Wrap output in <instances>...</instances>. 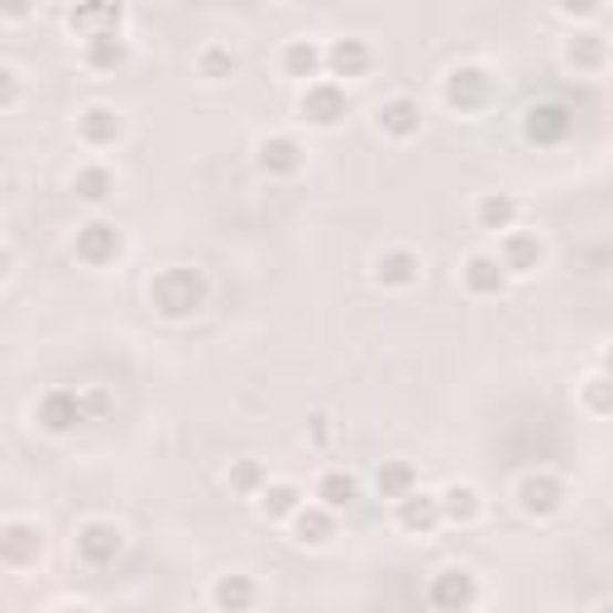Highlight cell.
I'll list each match as a JSON object with an SVG mask.
<instances>
[{
    "mask_svg": "<svg viewBox=\"0 0 613 613\" xmlns=\"http://www.w3.org/2000/svg\"><path fill=\"white\" fill-rule=\"evenodd\" d=\"M207 298H211L207 273H201V269H187V264H173V269H164V273H154V283H149L154 312L168 316V321L197 316L201 306H207Z\"/></svg>",
    "mask_w": 613,
    "mask_h": 613,
    "instance_id": "6da1fadb",
    "label": "cell"
},
{
    "mask_svg": "<svg viewBox=\"0 0 613 613\" xmlns=\"http://www.w3.org/2000/svg\"><path fill=\"white\" fill-rule=\"evenodd\" d=\"M441 92H446V106L450 111L475 115V111H485L489 101H493V77H489V67L465 63V67H450V77H446Z\"/></svg>",
    "mask_w": 613,
    "mask_h": 613,
    "instance_id": "7a4b0ae2",
    "label": "cell"
},
{
    "mask_svg": "<svg viewBox=\"0 0 613 613\" xmlns=\"http://www.w3.org/2000/svg\"><path fill=\"white\" fill-rule=\"evenodd\" d=\"M34 417H39V427H43V432L67 436V432H77L82 422H92V407H86L82 393H72V388H53V393H43V398H39Z\"/></svg>",
    "mask_w": 613,
    "mask_h": 613,
    "instance_id": "3957f363",
    "label": "cell"
},
{
    "mask_svg": "<svg viewBox=\"0 0 613 613\" xmlns=\"http://www.w3.org/2000/svg\"><path fill=\"white\" fill-rule=\"evenodd\" d=\"M43 557V528L29 518H14L0 528V565H10V571H29V565H39Z\"/></svg>",
    "mask_w": 613,
    "mask_h": 613,
    "instance_id": "277c9868",
    "label": "cell"
},
{
    "mask_svg": "<svg viewBox=\"0 0 613 613\" xmlns=\"http://www.w3.org/2000/svg\"><path fill=\"white\" fill-rule=\"evenodd\" d=\"M345 86L341 82H306V92H302V121H312L321 129H331V125H341L345 121Z\"/></svg>",
    "mask_w": 613,
    "mask_h": 613,
    "instance_id": "5b68a950",
    "label": "cell"
},
{
    "mask_svg": "<svg viewBox=\"0 0 613 613\" xmlns=\"http://www.w3.org/2000/svg\"><path fill=\"white\" fill-rule=\"evenodd\" d=\"M121 230L106 226V221H92V226H82L77 230V240H72V254L82 259V264H92V269H106L121 259Z\"/></svg>",
    "mask_w": 613,
    "mask_h": 613,
    "instance_id": "8992f818",
    "label": "cell"
},
{
    "mask_svg": "<svg viewBox=\"0 0 613 613\" xmlns=\"http://www.w3.org/2000/svg\"><path fill=\"white\" fill-rule=\"evenodd\" d=\"M121 547H125V532L115 528V522L92 518V522H82V528H77V557L86 565H111L115 557H121Z\"/></svg>",
    "mask_w": 613,
    "mask_h": 613,
    "instance_id": "52a82bcc",
    "label": "cell"
},
{
    "mask_svg": "<svg viewBox=\"0 0 613 613\" xmlns=\"http://www.w3.org/2000/svg\"><path fill=\"white\" fill-rule=\"evenodd\" d=\"M479 600V585L470 571H460V565H450V571L432 575V590H427V604L432 609H470Z\"/></svg>",
    "mask_w": 613,
    "mask_h": 613,
    "instance_id": "ba28073f",
    "label": "cell"
},
{
    "mask_svg": "<svg viewBox=\"0 0 613 613\" xmlns=\"http://www.w3.org/2000/svg\"><path fill=\"white\" fill-rule=\"evenodd\" d=\"M561 503H565V489H561V479H551V475H528L518 485V508L528 518H551Z\"/></svg>",
    "mask_w": 613,
    "mask_h": 613,
    "instance_id": "9c48e42d",
    "label": "cell"
},
{
    "mask_svg": "<svg viewBox=\"0 0 613 613\" xmlns=\"http://www.w3.org/2000/svg\"><path fill=\"white\" fill-rule=\"evenodd\" d=\"M542 240L532 236V230H503V240H499V264L508 273H532V269H542Z\"/></svg>",
    "mask_w": 613,
    "mask_h": 613,
    "instance_id": "30bf717a",
    "label": "cell"
},
{
    "mask_svg": "<svg viewBox=\"0 0 613 613\" xmlns=\"http://www.w3.org/2000/svg\"><path fill=\"white\" fill-rule=\"evenodd\" d=\"M321 63L331 67V77H364L374 67V53L364 39H335L331 49H321Z\"/></svg>",
    "mask_w": 613,
    "mask_h": 613,
    "instance_id": "8fae6325",
    "label": "cell"
},
{
    "mask_svg": "<svg viewBox=\"0 0 613 613\" xmlns=\"http://www.w3.org/2000/svg\"><path fill=\"white\" fill-rule=\"evenodd\" d=\"M306 164V154H302V144L298 139H288V135H269V139H259V168L269 173V178H293V173Z\"/></svg>",
    "mask_w": 613,
    "mask_h": 613,
    "instance_id": "7c38bea8",
    "label": "cell"
},
{
    "mask_svg": "<svg viewBox=\"0 0 613 613\" xmlns=\"http://www.w3.org/2000/svg\"><path fill=\"white\" fill-rule=\"evenodd\" d=\"M460 283L470 288L475 298H493V293H503L508 269L499 264V254H470V259L460 264Z\"/></svg>",
    "mask_w": 613,
    "mask_h": 613,
    "instance_id": "4fadbf2b",
    "label": "cell"
},
{
    "mask_svg": "<svg viewBox=\"0 0 613 613\" xmlns=\"http://www.w3.org/2000/svg\"><path fill=\"white\" fill-rule=\"evenodd\" d=\"M522 129H528V139H532V144H561L565 135H571V111L557 106V101H542V106H532V111H528Z\"/></svg>",
    "mask_w": 613,
    "mask_h": 613,
    "instance_id": "5bb4252c",
    "label": "cell"
},
{
    "mask_svg": "<svg viewBox=\"0 0 613 613\" xmlns=\"http://www.w3.org/2000/svg\"><path fill=\"white\" fill-rule=\"evenodd\" d=\"M436 522H441V503H436V493H417V489H407L403 499H398V528L403 532H417V537H427Z\"/></svg>",
    "mask_w": 613,
    "mask_h": 613,
    "instance_id": "9a60e30c",
    "label": "cell"
},
{
    "mask_svg": "<svg viewBox=\"0 0 613 613\" xmlns=\"http://www.w3.org/2000/svg\"><path fill=\"white\" fill-rule=\"evenodd\" d=\"M293 537L302 547H326L331 537H335V513L331 508H321V503H298L293 508Z\"/></svg>",
    "mask_w": 613,
    "mask_h": 613,
    "instance_id": "2e32d148",
    "label": "cell"
},
{
    "mask_svg": "<svg viewBox=\"0 0 613 613\" xmlns=\"http://www.w3.org/2000/svg\"><path fill=\"white\" fill-rule=\"evenodd\" d=\"M374 279L384 288H413L422 279V259L413 250H384L374 259Z\"/></svg>",
    "mask_w": 613,
    "mask_h": 613,
    "instance_id": "e0dca14e",
    "label": "cell"
},
{
    "mask_svg": "<svg viewBox=\"0 0 613 613\" xmlns=\"http://www.w3.org/2000/svg\"><path fill=\"white\" fill-rule=\"evenodd\" d=\"M378 129L393 139H413L417 129H422V106L417 101H407V96H393L378 106Z\"/></svg>",
    "mask_w": 613,
    "mask_h": 613,
    "instance_id": "ac0fdd59",
    "label": "cell"
},
{
    "mask_svg": "<svg viewBox=\"0 0 613 613\" xmlns=\"http://www.w3.org/2000/svg\"><path fill=\"white\" fill-rule=\"evenodd\" d=\"M77 135L92 144V149H106V144L121 139V115H115L111 106H86L77 115Z\"/></svg>",
    "mask_w": 613,
    "mask_h": 613,
    "instance_id": "d6986e66",
    "label": "cell"
},
{
    "mask_svg": "<svg viewBox=\"0 0 613 613\" xmlns=\"http://www.w3.org/2000/svg\"><path fill=\"white\" fill-rule=\"evenodd\" d=\"M475 221H479V230H493V236H503V230H513V226H518V201L508 197V193H489V197H479Z\"/></svg>",
    "mask_w": 613,
    "mask_h": 613,
    "instance_id": "ffe728a7",
    "label": "cell"
},
{
    "mask_svg": "<svg viewBox=\"0 0 613 613\" xmlns=\"http://www.w3.org/2000/svg\"><path fill=\"white\" fill-rule=\"evenodd\" d=\"M355 499H360V479L350 470H326V475H321V485H316V503L321 508L341 513V508H350Z\"/></svg>",
    "mask_w": 613,
    "mask_h": 613,
    "instance_id": "44dd1931",
    "label": "cell"
},
{
    "mask_svg": "<svg viewBox=\"0 0 613 613\" xmlns=\"http://www.w3.org/2000/svg\"><path fill=\"white\" fill-rule=\"evenodd\" d=\"M259 600V590H254V580L250 575H221L211 585V604L216 609H226V613H240V609H250Z\"/></svg>",
    "mask_w": 613,
    "mask_h": 613,
    "instance_id": "7402d4cb",
    "label": "cell"
},
{
    "mask_svg": "<svg viewBox=\"0 0 613 613\" xmlns=\"http://www.w3.org/2000/svg\"><path fill=\"white\" fill-rule=\"evenodd\" d=\"M436 503H441V518H450V522H475L479 513H485L475 485H450L446 493H436Z\"/></svg>",
    "mask_w": 613,
    "mask_h": 613,
    "instance_id": "603a6c76",
    "label": "cell"
},
{
    "mask_svg": "<svg viewBox=\"0 0 613 613\" xmlns=\"http://www.w3.org/2000/svg\"><path fill=\"white\" fill-rule=\"evenodd\" d=\"M604 58H609L604 34H575L571 43H565V63H571L575 72H600Z\"/></svg>",
    "mask_w": 613,
    "mask_h": 613,
    "instance_id": "cb8c5ba5",
    "label": "cell"
},
{
    "mask_svg": "<svg viewBox=\"0 0 613 613\" xmlns=\"http://www.w3.org/2000/svg\"><path fill=\"white\" fill-rule=\"evenodd\" d=\"M374 489L384 493V499L398 503L407 489H417V470L407 460H384V465H378V475H374Z\"/></svg>",
    "mask_w": 613,
    "mask_h": 613,
    "instance_id": "d4e9b609",
    "label": "cell"
},
{
    "mask_svg": "<svg viewBox=\"0 0 613 613\" xmlns=\"http://www.w3.org/2000/svg\"><path fill=\"white\" fill-rule=\"evenodd\" d=\"M254 499H259V513L279 522V518H293V508L302 503V489L298 485H269L264 479V489H259Z\"/></svg>",
    "mask_w": 613,
    "mask_h": 613,
    "instance_id": "484cf974",
    "label": "cell"
},
{
    "mask_svg": "<svg viewBox=\"0 0 613 613\" xmlns=\"http://www.w3.org/2000/svg\"><path fill=\"white\" fill-rule=\"evenodd\" d=\"M321 67H326V63H321V49H316L312 39H293L283 49V72H288V77H302L306 82V77H316Z\"/></svg>",
    "mask_w": 613,
    "mask_h": 613,
    "instance_id": "4316f807",
    "label": "cell"
},
{
    "mask_svg": "<svg viewBox=\"0 0 613 613\" xmlns=\"http://www.w3.org/2000/svg\"><path fill=\"white\" fill-rule=\"evenodd\" d=\"M72 193H77L82 201H92V207H101L111 193H115V178H111V168H101V164H86L77 168V178H72Z\"/></svg>",
    "mask_w": 613,
    "mask_h": 613,
    "instance_id": "83f0119b",
    "label": "cell"
},
{
    "mask_svg": "<svg viewBox=\"0 0 613 613\" xmlns=\"http://www.w3.org/2000/svg\"><path fill=\"white\" fill-rule=\"evenodd\" d=\"M86 63L101 67V72L121 67V63H125V43L111 39V34H92V39H86Z\"/></svg>",
    "mask_w": 613,
    "mask_h": 613,
    "instance_id": "f1b7e54d",
    "label": "cell"
},
{
    "mask_svg": "<svg viewBox=\"0 0 613 613\" xmlns=\"http://www.w3.org/2000/svg\"><path fill=\"white\" fill-rule=\"evenodd\" d=\"M197 67H201V77L221 82V77H230V72H236L240 63H236V53H230V49H221V43H211V49H201Z\"/></svg>",
    "mask_w": 613,
    "mask_h": 613,
    "instance_id": "f546056e",
    "label": "cell"
},
{
    "mask_svg": "<svg viewBox=\"0 0 613 613\" xmlns=\"http://www.w3.org/2000/svg\"><path fill=\"white\" fill-rule=\"evenodd\" d=\"M264 465H254V460H240L236 470H230V489H240V493H259L264 489Z\"/></svg>",
    "mask_w": 613,
    "mask_h": 613,
    "instance_id": "4dcf8cb0",
    "label": "cell"
},
{
    "mask_svg": "<svg viewBox=\"0 0 613 613\" xmlns=\"http://www.w3.org/2000/svg\"><path fill=\"white\" fill-rule=\"evenodd\" d=\"M14 101H20V77H14V67H0V111Z\"/></svg>",
    "mask_w": 613,
    "mask_h": 613,
    "instance_id": "1f68e13d",
    "label": "cell"
},
{
    "mask_svg": "<svg viewBox=\"0 0 613 613\" xmlns=\"http://www.w3.org/2000/svg\"><path fill=\"white\" fill-rule=\"evenodd\" d=\"M600 6H604V0H557V10L571 14V20H590V14L600 10Z\"/></svg>",
    "mask_w": 613,
    "mask_h": 613,
    "instance_id": "d6a6232c",
    "label": "cell"
},
{
    "mask_svg": "<svg viewBox=\"0 0 613 613\" xmlns=\"http://www.w3.org/2000/svg\"><path fill=\"white\" fill-rule=\"evenodd\" d=\"M34 10V0H0V20H24Z\"/></svg>",
    "mask_w": 613,
    "mask_h": 613,
    "instance_id": "836d02e7",
    "label": "cell"
},
{
    "mask_svg": "<svg viewBox=\"0 0 613 613\" xmlns=\"http://www.w3.org/2000/svg\"><path fill=\"white\" fill-rule=\"evenodd\" d=\"M585 398H590V407H594V413H609V398H604V378H590Z\"/></svg>",
    "mask_w": 613,
    "mask_h": 613,
    "instance_id": "e575fe53",
    "label": "cell"
},
{
    "mask_svg": "<svg viewBox=\"0 0 613 613\" xmlns=\"http://www.w3.org/2000/svg\"><path fill=\"white\" fill-rule=\"evenodd\" d=\"M6 273H10V254L0 250V279H6Z\"/></svg>",
    "mask_w": 613,
    "mask_h": 613,
    "instance_id": "d590c367",
    "label": "cell"
}]
</instances>
